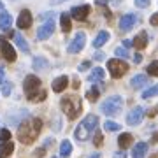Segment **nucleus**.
I'll return each mask as SVG.
<instances>
[{
  "mask_svg": "<svg viewBox=\"0 0 158 158\" xmlns=\"http://www.w3.org/2000/svg\"><path fill=\"white\" fill-rule=\"evenodd\" d=\"M42 130V121L39 118H28L18 125V139L23 144H32Z\"/></svg>",
  "mask_w": 158,
  "mask_h": 158,
  "instance_id": "f257e3e1",
  "label": "nucleus"
},
{
  "mask_svg": "<svg viewBox=\"0 0 158 158\" xmlns=\"http://www.w3.org/2000/svg\"><path fill=\"white\" fill-rule=\"evenodd\" d=\"M97 127H98V118H97L95 114H88L77 125V128L74 130V137L77 141H86V139H90V135L97 130Z\"/></svg>",
  "mask_w": 158,
  "mask_h": 158,
  "instance_id": "f03ea898",
  "label": "nucleus"
},
{
  "mask_svg": "<svg viewBox=\"0 0 158 158\" xmlns=\"http://www.w3.org/2000/svg\"><path fill=\"white\" fill-rule=\"evenodd\" d=\"M60 106H62V111L67 114L69 119H76L81 114L83 111V104H81V98L76 95H67L63 97L62 102H60Z\"/></svg>",
  "mask_w": 158,
  "mask_h": 158,
  "instance_id": "7ed1b4c3",
  "label": "nucleus"
},
{
  "mask_svg": "<svg viewBox=\"0 0 158 158\" xmlns=\"http://www.w3.org/2000/svg\"><path fill=\"white\" fill-rule=\"evenodd\" d=\"M123 107V98L119 95H113L106 98V100L102 102V113L107 114V116H114V114H118Z\"/></svg>",
  "mask_w": 158,
  "mask_h": 158,
  "instance_id": "20e7f679",
  "label": "nucleus"
},
{
  "mask_svg": "<svg viewBox=\"0 0 158 158\" xmlns=\"http://www.w3.org/2000/svg\"><path fill=\"white\" fill-rule=\"evenodd\" d=\"M23 90H25V93L28 97V100L32 102L34 97L42 90V88H40V79L37 77V76H34V74L27 76V77H25V83H23Z\"/></svg>",
  "mask_w": 158,
  "mask_h": 158,
  "instance_id": "39448f33",
  "label": "nucleus"
},
{
  "mask_svg": "<svg viewBox=\"0 0 158 158\" xmlns=\"http://www.w3.org/2000/svg\"><path fill=\"white\" fill-rule=\"evenodd\" d=\"M107 69H109V74L113 76L114 79H119L123 77L127 70H128V63L123 62V60H119V58H111L107 62Z\"/></svg>",
  "mask_w": 158,
  "mask_h": 158,
  "instance_id": "423d86ee",
  "label": "nucleus"
},
{
  "mask_svg": "<svg viewBox=\"0 0 158 158\" xmlns=\"http://www.w3.org/2000/svg\"><path fill=\"white\" fill-rule=\"evenodd\" d=\"M85 42H86V35L85 32H77V34L74 35V39L69 42L67 46V51L70 53V55H74V53H79V51L85 48Z\"/></svg>",
  "mask_w": 158,
  "mask_h": 158,
  "instance_id": "0eeeda50",
  "label": "nucleus"
},
{
  "mask_svg": "<svg viewBox=\"0 0 158 158\" xmlns=\"http://www.w3.org/2000/svg\"><path fill=\"white\" fill-rule=\"evenodd\" d=\"M53 32H55V19L51 18V19H46L39 27V30H37V39L39 40L49 39L51 35H53Z\"/></svg>",
  "mask_w": 158,
  "mask_h": 158,
  "instance_id": "6e6552de",
  "label": "nucleus"
},
{
  "mask_svg": "<svg viewBox=\"0 0 158 158\" xmlns=\"http://www.w3.org/2000/svg\"><path fill=\"white\" fill-rule=\"evenodd\" d=\"M142 118H144V109L141 106H135V107L127 114V123L132 125V127H135V125H139L142 121Z\"/></svg>",
  "mask_w": 158,
  "mask_h": 158,
  "instance_id": "1a4fd4ad",
  "label": "nucleus"
},
{
  "mask_svg": "<svg viewBox=\"0 0 158 158\" xmlns=\"http://www.w3.org/2000/svg\"><path fill=\"white\" fill-rule=\"evenodd\" d=\"M0 49H2V55L7 62H14L16 60V51L9 44V40H6L4 37H0Z\"/></svg>",
  "mask_w": 158,
  "mask_h": 158,
  "instance_id": "9d476101",
  "label": "nucleus"
},
{
  "mask_svg": "<svg viewBox=\"0 0 158 158\" xmlns=\"http://www.w3.org/2000/svg\"><path fill=\"white\" fill-rule=\"evenodd\" d=\"M88 14H90V6H88V4L77 6V7H74L72 11H70V18L77 19V21H85L86 18H88Z\"/></svg>",
  "mask_w": 158,
  "mask_h": 158,
  "instance_id": "9b49d317",
  "label": "nucleus"
},
{
  "mask_svg": "<svg viewBox=\"0 0 158 158\" xmlns=\"http://www.w3.org/2000/svg\"><path fill=\"white\" fill-rule=\"evenodd\" d=\"M32 27V12L28 9H23L19 12V16H18V28L21 30H27Z\"/></svg>",
  "mask_w": 158,
  "mask_h": 158,
  "instance_id": "f8f14e48",
  "label": "nucleus"
},
{
  "mask_svg": "<svg viewBox=\"0 0 158 158\" xmlns=\"http://www.w3.org/2000/svg\"><path fill=\"white\" fill-rule=\"evenodd\" d=\"M137 18L134 12H128V14H125L121 19H119V28L123 30V32H128L130 28H134V25H135Z\"/></svg>",
  "mask_w": 158,
  "mask_h": 158,
  "instance_id": "ddd939ff",
  "label": "nucleus"
},
{
  "mask_svg": "<svg viewBox=\"0 0 158 158\" xmlns=\"http://www.w3.org/2000/svg\"><path fill=\"white\" fill-rule=\"evenodd\" d=\"M148 83H149V79H148V76H144V74H137V76H134V77L130 79V86H132L134 90L144 88Z\"/></svg>",
  "mask_w": 158,
  "mask_h": 158,
  "instance_id": "4468645a",
  "label": "nucleus"
},
{
  "mask_svg": "<svg viewBox=\"0 0 158 158\" xmlns=\"http://www.w3.org/2000/svg\"><path fill=\"white\" fill-rule=\"evenodd\" d=\"M67 86H69V77L67 76H58V77L53 81V91H55V93H62Z\"/></svg>",
  "mask_w": 158,
  "mask_h": 158,
  "instance_id": "2eb2a0df",
  "label": "nucleus"
},
{
  "mask_svg": "<svg viewBox=\"0 0 158 158\" xmlns=\"http://www.w3.org/2000/svg\"><path fill=\"white\" fill-rule=\"evenodd\" d=\"M148 153V144L146 142H137L132 149V158H144Z\"/></svg>",
  "mask_w": 158,
  "mask_h": 158,
  "instance_id": "dca6fc26",
  "label": "nucleus"
},
{
  "mask_svg": "<svg viewBox=\"0 0 158 158\" xmlns=\"http://www.w3.org/2000/svg\"><path fill=\"white\" fill-rule=\"evenodd\" d=\"M132 40H134V48H137V49H144V48L148 46V34L146 32H139Z\"/></svg>",
  "mask_w": 158,
  "mask_h": 158,
  "instance_id": "f3484780",
  "label": "nucleus"
},
{
  "mask_svg": "<svg viewBox=\"0 0 158 158\" xmlns=\"http://www.w3.org/2000/svg\"><path fill=\"white\" fill-rule=\"evenodd\" d=\"M12 27V16H11V12H0V28L2 30H9Z\"/></svg>",
  "mask_w": 158,
  "mask_h": 158,
  "instance_id": "a211bd4d",
  "label": "nucleus"
},
{
  "mask_svg": "<svg viewBox=\"0 0 158 158\" xmlns=\"http://www.w3.org/2000/svg\"><path fill=\"white\" fill-rule=\"evenodd\" d=\"M14 151V144L9 142H0V158H9L11 153Z\"/></svg>",
  "mask_w": 158,
  "mask_h": 158,
  "instance_id": "6ab92c4d",
  "label": "nucleus"
},
{
  "mask_svg": "<svg viewBox=\"0 0 158 158\" xmlns=\"http://www.w3.org/2000/svg\"><path fill=\"white\" fill-rule=\"evenodd\" d=\"M107 40H109V32H107V30H102V32L97 34L95 40H93V46H95V48H102Z\"/></svg>",
  "mask_w": 158,
  "mask_h": 158,
  "instance_id": "aec40b11",
  "label": "nucleus"
},
{
  "mask_svg": "<svg viewBox=\"0 0 158 158\" xmlns=\"http://www.w3.org/2000/svg\"><path fill=\"white\" fill-rule=\"evenodd\" d=\"M132 141H134V137L130 135V134H119V137H118V144H119V148H121V151L123 149H127V148H130V144H132Z\"/></svg>",
  "mask_w": 158,
  "mask_h": 158,
  "instance_id": "412c9836",
  "label": "nucleus"
},
{
  "mask_svg": "<svg viewBox=\"0 0 158 158\" xmlns=\"http://www.w3.org/2000/svg\"><path fill=\"white\" fill-rule=\"evenodd\" d=\"M60 25H62V30L65 32V34H69L70 32V28H72V23H70V14H67V12H62L60 14Z\"/></svg>",
  "mask_w": 158,
  "mask_h": 158,
  "instance_id": "4be33fe9",
  "label": "nucleus"
},
{
  "mask_svg": "<svg viewBox=\"0 0 158 158\" xmlns=\"http://www.w3.org/2000/svg\"><path fill=\"white\" fill-rule=\"evenodd\" d=\"M102 79H104V69L102 67H95L90 72V76H88V81H90V83H97V81L102 83Z\"/></svg>",
  "mask_w": 158,
  "mask_h": 158,
  "instance_id": "5701e85b",
  "label": "nucleus"
},
{
  "mask_svg": "<svg viewBox=\"0 0 158 158\" xmlns=\"http://www.w3.org/2000/svg\"><path fill=\"white\" fill-rule=\"evenodd\" d=\"M70 153H72V144H70V141H62V144H60V156L62 158H69L70 156Z\"/></svg>",
  "mask_w": 158,
  "mask_h": 158,
  "instance_id": "b1692460",
  "label": "nucleus"
},
{
  "mask_svg": "<svg viewBox=\"0 0 158 158\" xmlns=\"http://www.w3.org/2000/svg\"><path fill=\"white\" fill-rule=\"evenodd\" d=\"M32 63H34L35 70H46V69L49 67V62H48L46 58H42V56H35Z\"/></svg>",
  "mask_w": 158,
  "mask_h": 158,
  "instance_id": "393cba45",
  "label": "nucleus"
},
{
  "mask_svg": "<svg viewBox=\"0 0 158 158\" xmlns=\"http://www.w3.org/2000/svg\"><path fill=\"white\" fill-rule=\"evenodd\" d=\"M14 40H16L18 48H19V49H21L23 53H28V51H30L28 44H27V40H25V37H23L21 34H14Z\"/></svg>",
  "mask_w": 158,
  "mask_h": 158,
  "instance_id": "a878e982",
  "label": "nucleus"
},
{
  "mask_svg": "<svg viewBox=\"0 0 158 158\" xmlns=\"http://www.w3.org/2000/svg\"><path fill=\"white\" fill-rule=\"evenodd\" d=\"M98 95H100V86H98V85L91 86L90 90L86 91V97H88V100H90V102H95L97 98H98Z\"/></svg>",
  "mask_w": 158,
  "mask_h": 158,
  "instance_id": "bb28decb",
  "label": "nucleus"
},
{
  "mask_svg": "<svg viewBox=\"0 0 158 158\" xmlns=\"http://www.w3.org/2000/svg\"><path fill=\"white\" fill-rule=\"evenodd\" d=\"M104 128L107 130V132H118V130L121 128V125L116 123V121H111V119H109V121H106V123H104Z\"/></svg>",
  "mask_w": 158,
  "mask_h": 158,
  "instance_id": "cd10ccee",
  "label": "nucleus"
},
{
  "mask_svg": "<svg viewBox=\"0 0 158 158\" xmlns=\"http://www.w3.org/2000/svg\"><path fill=\"white\" fill-rule=\"evenodd\" d=\"M158 95V85L151 86L149 90H144V93H142V98H151V97H156Z\"/></svg>",
  "mask_w": 158,
  "mask_h": 158,
  "instance_id": "c85d7f7f",
  "label": "nucleus"
},
{
  "mask_svg": "<svg viewBox=\"0 0 158 158\" xmlns=\"http://www.w3.org/2000/svg\"><path fill=\"white\" fill-rule=\"evenodd\" d=\"M148 74L149 76H158V60H155V62L148 65Z\"/></svg>",
  "mask_w": 158,
  "mask_h": 158,
  "instance_id": "c756f323",
  "label": "nucleus"
},
{
  "mask_svg": "<svg viewBox=\"0 0 158 158\" xmlns=\"http://www.w3.org/2000/svg\"><path fill=\"white\" fill-rule=\"evenodd\" d=\"M114 53H116V58H119V60H121V58H128L130 56L128 51L125 49V48H116V49H114Z\"/></svg>",
  "mask_w": 158,
  "mask_h": 158,
  "instance_id": "7c9ffc66",
  "label": "nucleus"
},
{
  "mask_svg": "<svg viewBox=\"0 0 158 158\" xmlns=\"http://www.w3.org/2000/svg\"><path fill=\"white\" fill-rule=\"evenodd\" d=\"M9 139H11V132L7 128H2L0 130V142H9Z\"/></svg>",
  "mask_w": 158,
  "mask_h": 158,
  "instance_id": "2f4dec72",
  "label": "nucleus"
},
{
  "mask_svg": "<svg viewBox=\"0 0 158 158\" xmlns=\"http://www.w3.org/2000/svg\"><path fill=\"white\" fill-rule=\"evenodd\" d=\"M11 90H12V85L9 83V81H6V83L2 85V95H4V97H9Z\"/></svg>",
  "mask_w": 158,
  "mask_h": 158,
  "instance_id": "473e14b6",
  "label": "nucleus"
},
{
  "mask_svg": "<svg viewBox=\"0 0 158 158\" xmlns=\"http://www.w3.org/2000/svg\"><path fill=\"white\" fill-rule=\"evenodd\" d=\"M102 142H104V135H102V132H95V139H93V144L98 148Z\"/></svg>",
  "mask_w": 158,
  "mask_h": 158,
  "instance_id": "72a5a7b5",
  "label": "nucleus"
},
{
  "mask_svg": "<svg viewBox=\"0 0 158 158\" xmlns=\"http://www.w3.org/2000/svg\"><path fill=\"white\" fill-rule=\"evenodd\" d=\"M90 67H91V62H90V60H85V62H81V65H79V70H81V72H85V70H88Z\"/></svg>",
  "mask_w": 158,
  "mask_h": 158,
  "instance_id": "f704fd0d",
  "label": "nucleus"
},
{
  "mask_svg": "<svg viewBox=\"0 0 158 158\" xmlns=\"http://www.w3.org/2000/svg\"><path fill=\"white\" fill-rule=\"evenodd\" d=\"M135 6L139 7V9H146V7L149 6V0H135Z\"/></svg>",
  "mask_w": 158,
  "mask_h": 158,
  "instance_id": "c9c22d12",
  "label": "nucleus"
},
{
  "mask_svg": "<svg viewBox=\"0 0 158 158\" xmlns=\"http://www.w3.org/2000/svg\"><path fill=\"white\" fill-rule=\"evenodd\" d=\"M149 23H151L153 27H158V12H156V14H153V16L149 18Z\"/></svg>",
  "mask_w": 158,
  "mask_h": 158,
  "instance_id": "e433bc0d",
  "label": "nucleus"
},
{
  "mask_svg": "<svg viewBox=\"0 0 158 158\" xmlns=\"http://www.w3.org/2000/svg\"><path fill=\"white\" fill-rule=\"evenodd\" d=\"M104 58H106V53H104V51H97L93 60H104Z\"/></svg>",
  "mask_w": 158,
  "mask_h": 158,
  "instance_id": "4c0bfd02",
  "label": "nucleus"
},
{
  "mask_svg": "<svg viewBox=\"0 0 158 158\" xmlns=\"http://www.w3.org/2000/svg\"><path fill=\"white\" fill-rule=\"evenodd\" d=\"M44 151H46V148H44V146L39 148V149L35 151V158H42V156H44Z\"/></svg>",
  "mask_w": 158,
  "mask_h": 158,
  "instance_id": "58836bf2",
  "label": "nucleus"
},
{
  "mask_svg": "<svg viewBox=\"0 0 158 158\" xmlns=\"http://www.w3.org/2000/svg\"><path fill=\"white\" fill-rule=\"evenodd\" d=\"M6 83V74H4V67L0 65V85H4Z\"/></svg>",
  "mask_w": 158,
  "mask_h": 158,
  "instance_id": "ea45409f",
  "label": "nucleus"
},
{
  "mask_svg": "<svg viewBox=\"0 0 158 158\" xmlns=\"http://www.w3.org/2000/svg\"><path fill=\"white\" fill-rule=\"evenodd\" d=\"M113 158H127V153H125V151H118V153H114Z\"/></svg>",
  "mask_w": 158,
  "mask_h": 158,
  "instance_id": "a19ab883",
  "label": "nucleus"
},
{
  "mask_svg": "<svg viewBox=\"0 0 158 158\" xmlns=\"http://www.w3.org/2000/svg\"><path fill=\"white\" fill-rule=\"evenodd\" d=\"M130 46H134V40L125 39V40H123V48H130Z\"/></svg>",
  "mask_w": 158,
  "mask_h": 158,
  "instance_id": "79ce46f5",
  "label": "nucleus"
},
{
  "mask_svg": "<svg viewBox=\"0 0 158 158\" xmlns=\"http://www.w3.org/2000/svg\"><path fill=\"white\" fill-rule=\"evenodd\" d=\"M156 113H158V106H155V107L149 109V113H148V114H149V116H155Z\"/></svg>",
  "mask_w": 158,
  "mask_h": 158,
  "instance_id": "37998d69",
  "label": "nucleus"
},
{
  "mask_svg": "<svg viewBox=\"0 0 158 158\" xmlns=\"http://www.w3.org/2000/svg\"><path fill=\"white\" fill-rule=\"evenodd\" d=\"M72 86H74V90H77V88H79V79H77V77H74V83H72Z\"/></svg>",
  "mask_w": 158,
  "mask_h": 158,
  "instance_id": "c03bdc74",
  "label": "nucleus"
},
{
  "mask_svg": "<svg viewBox=\"0 0 158 158\" xmlns=\"http://www.w3.org/2000/svg\"><path fill=\"white\" fill-rule=\"evenodd\" d=\"M134 60H135V63H141L142 56H141V55H139V53H135V56H134Z\"/></svg>",
  "mask_w": 158,
  "mask_h": 158,
  "instance_id": "a18cd8bd",
  "label": "nucleus"
},
{
  "mask_svg": "<svg viewBox=\"0 0 158 158\" xmlns=\"http://www.w3.org/2000/svg\"><path fill=\"white\" fill-rule=\"evenodd\" d=\"M65 0H51V6H58V4H62Z\"/></svg>",
  "mask_w": 158,
  "mask_h": 158,
  "instance_id": "49530a36",
  "label": "nucleus"
},
{
  "mask_svg": "<svg viewBox=\"0 0 158 158\" xmlns=\"http://www.w3.org/2000/svg\"><path fill=\"white\" fill-rule=\"evenodd\" d=\"M88 158H100V153H93V155H90Z\"/></svg>",
  "mask_w": 158,
  "mask_h": 158,
  "instance_id": "de8ad7c7",
  "label": "nucleus"
},
{
  "mask_svg": "<svg viewBox=\"0 0 158 158\" xmlns=\"http://www.w3.org/2000/svg\"><path fill=\"white\" fill-rule=\"evenodd\" d=\"M153 142H158V134H155V135H153Z\"/></svg>",
  "mask_w": 158,
  "mask_h": 158,
  "instance_id": "09e8293b",
  "label": "nucleus"
},
{
  "mask_svg": "<svg viewBox=\"0 0 158 158\" xmlns=\"http://www.w3.org/2000/svg\"><path fill=\"white\" fill-rule=\"evenodd\" d=\"M2 9H4V4H2V0H0V11H2Z\"/></svg>",
  "mask_w": 158,
  "mask_h": 158,
  "instance_id": "8fccbe9b",
  "label": "nucleus"
}]
</instances>
